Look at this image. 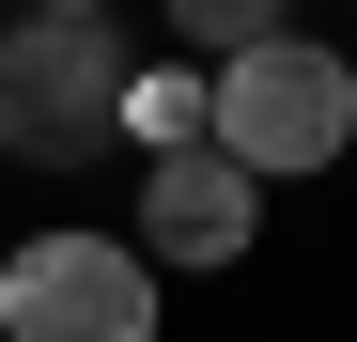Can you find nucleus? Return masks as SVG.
<instances>
[{
  "label": "nucleus",
  "instance_id": "f03ea898",
  "mask_svg": "<svg viewBox=\"0 0 357 342\" xmlns=\"http://www.w3.org/2000/svg\"><path fill=\"white\" fill-rule=\"evenodd\" d=\"M125 47H109V16H16L0 31V156L31 171H78L125 140Z\"/></svg>",
  "mask_w": 357,
  "mask_h": 342
},
{
  "label": "nucleus",
  "instance_id": "20e7f679",
  "mask_svg": "<svg viewBox=\"0 0 357 342\" xmlns=\"http://www.w3.org/2000/svg\"><path fill=\"white\" fill-rule=\"evenodd\" d=\"M249 234H264V187H249L218 140H187V156H155V171H140V234H125L140 265H233Z\"/></svg>",
  "mask_w": 357,
  "mask_h": 342
},
{
  "label": "nucleus",
  "instance_id": "39448f33",
  "mask_svg": "<svg viewBox=\"0 0 357 342\" xmlns=\"http://www.w3.org/2000/svg\"><path fill=\"white\" fill-rule=\"evenodd\" d=\"M171 31L233 63V47H264V31H295V0H171Z\"/></svg>",
  "mask_w": 357,
  "mask_h": 342
},
{
  "label": "nucleus",
  "instance_id": "7ed1b4c3",
  "mask_svg": "<svg viewBox=\"0 0 357 342\" xmlns=\"http://www.w3.org/2000/svg\"><path fill=\"white\" fill-rule=\"evenodd\" d=\"M0 342H155V265L125 234H31L0 265Z\"/></svg>",
  "mask_w": 357,
  "mask_h": 342
},
{
  "label": "nucleus",
  "instance_id": "423d86ee",
  "mask_svg": "<svg viewBox=\"0 0 357 342\" xmlns=\"http://www.w3.org/2000/svg\"><path fill=\"white\" fill-rule=\"evenodd\" d=\"M125 125H140L155 156H187V140H202V78H125Z\"/></svg>",
  "mask_w": 357,
  "mask_h": 342
},
{
  "label": "nucleus",
  "instance_id": "f257e3e1",
  "mask_svg": "<svg viewBox=\"0 0 357 342\" xmlns=\"http://www.w3.org/2000/svg\"><path fill=\"white\" fill-rule=\"evenodd\" d=\"M202 140L249 171V187H280V171H326V156L357 140V78H342V47H311V31L233 47V63L202 78Z\"/></svg>",
  "mask_w": 357,
  "mask_h": 342
},
{
  "label": "nucleus",
  "instance_id": "0eeeda50",
  "mask_svg": "<svg viewBox=\"0 0 357 342\" xmlns=\"http://www.w3.org/2000/svg\"><path fill=\"white\" fill-rule=\"evenodd\" d=\"M31 16H109V0H31Z\"/></svg>",
  "mask_w": 357,
  "mask_h": 342
}]
</instances>
